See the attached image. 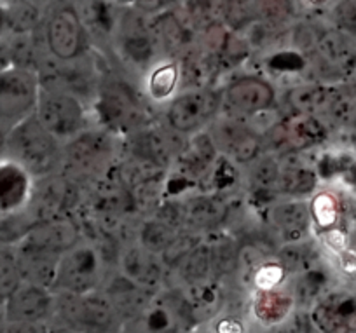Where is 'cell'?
<instances>
[{
	"mask_svg": "<svg viewBox=\"0 0 356 333\" xmlns=\"http://www.w3.org/2000/svg\"><path fill=\"white\" fill-rule=\"evenodd\" d=\"M100 290L111 300L112 307L118 312L122 326L138 323L147 312V309L150 307L154 295H156L142 288L140 284L133 283L129 277L119 273L115 267H111L107 270V276H105Z\"/></svg>",
	"mask_w": 356,
	"mask_h": 333,
	"instance_id": "obj_17",
	"label": "cell"
},
{
	"mask_svg": "<svg viewBox=\"0 0 356 333\" xmlns=\"http://www.w3.org/2000/svg\"><path fill=\"white\" fill-rule=\"evenodd\" d=\"M6 33H9L8 9H6V0H0V37H6Z\"/></svg>",
	"mask_w": 356,
	"mask_h": 333,
	"instance_id": "obj_32",
	"label": "cell"
},
{
	"mask_svg": "<svg viewBox=\"0 0 356 333\" xmlns=\"http://www.w3.org/2000/svg\"><path fill=\"white\" fill-rule=\"evenodd\" d=\"M309 208L313 227L316 232L328 231V229L342 225L344 206H342V199L337 192L330 190V188L316 190L311 195Z\"/></svg>",
	"mask_w": 356,
	"mask_h": 333,
	"instance_id": "obj_27",
	"label": "cell"
},
{
	"mask_svg": "<svg viewBox=\"0 0 356 333\" xmlns=\"http://www.w3.org/2000/svg\"><path fill=\"white\" fill-rule=\"evenodd\" d=\"M114 267L133 283L140 284L152 293L164 290L170 276L163 257L147 250L133 238L121 243Z\"/></svg>",
	"mask_w": 356,
	"mask_h": 333,
	"instance_id": "obj_15",
	"label": "cell"
},
{
	"mask_svg": "<svg viewBox=\"0 0 356 333\" xmlns=\"http://www.w3.org/2000/svg\"><path fill=\"white\" fill-rule=\"evenodd\" d=\"M349 79H351V81H353V82H356V68H355V70H353L351 77H349Z\"/></svg>",
	"mask_w": 356,
	"mask_h": 333,
	"instance_id": "obj_35",
	"label": "cell"
},
{
	"mask_svg": "<svg viewBox=\"0 0 356 333\" xmlns=\"http://www.w3.org/2000/svg\"><path fill=\"white\" fill-rule=\"evenodd\" d=\"M262 133L266 152L285 157L321 145L328 140L332 129L320 117L292 112Z\"/></svg>",
	"mask_w": 356,
	"mask_h": 333,
	"instance_id": "obj_11",
	"label": "cell"
},
{
	"mask_svg": "<svg viewBox=\"0 0 356 333\" xmlns=\"http://www.w3.org/2000/svg\"><path fill=\"white\" fill-rule=\"evenodd\" d=\"M180 201L184 231L197 236H207L225 224L229 216V204L218 192L193 194Z\"/></svg>",
	"mask_w": 356,
	"mask_h": 333,
	"instance_id": "obj_18",
	"label": "cell"
},
{
	"mask_svg": "<svg viewBox=\"0 0 356 333\" xmlns=\"http://www.w3.org/2000/svg\"><path fill=\"white\" fill-rule=\"evenodd\" d=\"M149 99L122 70H104L93 110L98 122L118 136H126L154 122ZM152 106V105H150Z\"/></svg>",
	"mask_w": 356,
	"mask_h": 333,
	"instance_id": "obj_1",
	"label": "cell"
},
{
	"mask_svg": "<svg viewBox=\"0 0 356 333\" xmlns=\"http://www.w3.org/2000/svg\"><path fill=\"white\" fill-rule=\"evenodd\" d=\"M23 2H29V4L35 6V8L44 9V11H46V8L51 4V2H53V0H23Z\"/></svg>",
	"mask_w": 356,
	"mask_h": 333,
	"instance_id": "obj_33",
	"label": "cell"
},
{
	"mask_svg": "<svg viewBox=\"0 0 356 333\" xmlns=\"http://www.w3.org/2000/svg\"><path fill=\"white\" fill-rule=\"evenodd\" d=\"M35 178L16 161L0 156V216L23 213L32 199Z\"/></svg>",
	"mask_w": 356,
	"mask_h": 333,
	"instance_id": "obj_19",
	"label": "cell"
},
{
	"mask_svg": "<svg viewBox=\"0 0 356 333\" xmlns=\"http://www.w3.org/2000/svg\"><path fill=\"white\" fill-rule=\"evenodd\" d=\"M107 259L93 239L82 238L68 248L58 263L53 291L56 293H91L100 290L107 270Z\"/></svg>",
	"mask_w": 356,
	"mask_h": 333,
	"instance_id": "obj_6",
	"label": "cell"
},
{
	"mask_svg": "<svg viewBox=\"0 0 356 333\" xmlns=\"http://www.w3.org/2000/svg\"><path fill=\"white\" fill-rule=\"evenodd\" d=\"M182 89L180 61L159 60L145 72L143 95L150 105H166Z\"/></svg>",
	"mask_w": 356,
	"mask_h": 333,
	"instance_id": "obj_23",
	"label": "cell"
},
{
	"mask_svg": "<svg viewBox=\"0 0 356 333\" xmlns=\"http://www.w3.org/2000/svg\"><path fill=\"white\" fill-rule=\"evenodd\" d=\"M18 260H16L15 246H0V309L4 307L9 295L22 283Z\"/></svg>",
	"mask_w": 356,
	"mask_h": 333,
	"instance_id": "obj_29",
	"label": "cell"
},
{
	"mask_svg": "<svg viewBox=\"0 0 356 333\" xmlns=\"http://www.w3.org/2000/svg\"><path fill=\"white\" fill-rule=\"evenodd\" d=\"M4 156L16 161L33 178H42L61 171L63 143L51 135L33 114L9 129Z\"/></svg>",
	"mask_w": 356,
	"mask_h": 333,
	"instance_id": "obj_3",
	"label": "cell"
},
{
	"mask_svg": "<svg viewBox=\"0 0 356 333\" xmlns=\"http://www.w3.org/2000/svg\"><path fill=\"white\" fill-rule=\"evenodd\" d=\"M112 58L121 63L122 68H131L133 72H145L164 60L154 37L150 16L136 9L131 4H121L114 35L111 40Z\"/></svg>",
	"mask_w": 356,
	"mask_h": 333,
	"instance_id": "obj_4",
	"label": "cell"
},
{
	"mask_svg": "<svg viewBox=\"0 0 356 333\" xmlns=\"http://www.w3.org/2000/svg\"><path fill=\"white\" fill-rule=\"evenodd\" d=\"M56 293L51 288L22 279L4 304L6 325L40 326L53 321Z\"/></svg>",
	"mask_w": 356,
	"mask_h": 333,
	"instance_id": "obj_14",
	"label": "cell"
},
{
	"mask_svg": "<svg viewBox=\"0 0 356 333\" xmlns=\"http://www.w3.org/2000/svg\"><path fill=\"white\" fill-rule=\"evenodd\" d=\"M39 89L35 70L19 65L0 70V124L6 131L35 114Z\"/></svg>",
	"mask_w": 356,
	"mask_h": 333,
	"instance_id": "obj_12",
	"label": "cell"
},
{
	"mask_svg": "<svg viewBox=\"0 0 356 333\" xmlns=\"http://www.w3.org/2000/svg\"><path fill=\"white\" fill-rule=\"evenodd\" d=\"M320 180L316 168L304 164H283L275 194L283 197H311L320 187Z\"/></svg>",
	"mask_w": 356,
	"mask_h": 333,
	"instance_id": "obj_25",
	"label": "cell"
},
{
	"mask_svg": "<svg viewBox=\"0 0 356 333\" xmlns=\"http://www.w3.org/2000/svg\"><path fill=\"white\" fill-rule=\"evenodd\" d=\"M262 0H218V18L222 25L236 33L245 32L260 22Z\"/></svg>",
	"mask_w": 356,
	"mask_h": 333,
	"instance_id": "obj_28",
	"label": "cell"
},
{
	"mask_svg": "<svg viewBox=\"0 0 356 333\" xmlns=\"http://www.w3.org/2000/svg\"><path fill=\"white\" fill-rule=\"evenodd\" d=\"M6 135H8V131H6V129L2 128V124H0V156H4V147H6Z\"/></svg>",
	"mask_w": 356,
	"mask_h": 333,
	"instance_id": "obj_34",
	"label": "cell"
},
{
	"mask_svg": "<svg viewBox=\"0 0 356 333\" xmlns=\"http://www.w3.org/2000/svg\"><path fill=\"white\" fill-rule=\"evenodd\" d=\"M15 253L23 279L53 290L58 263L61 259L60 253L51 252V250L35 245L25 238L16 243Z\"/></svg>",
	"mask_w": 356,
	"mask_h": 333,
	"instance_id": "obj_22",
	"label": "cell"
},
{
	"mask_svg": "<svg viewBox=\"0 0 356 333\" xmlns=\"http://www.w3.org/2000/svg\"><path fill=\"white\" fill-rule=\"evenodd\" d=\"M47 54L58 61H74L91 49V37L74 0H53L39 26Z\"/></svg>",
	"mask_w": 356,
	"mask_h": 333,
	"instance_id": "obj_5",
	"label": "cell"
},
{
	"mask_svg": "<svg viewBox=\"0 0 356 333\" xmlns=\"http://www.w3.org/2000/svg\"><path fill=\"white\" fill-rule=\"evenodd\" d=\"M170 274H173L175 279H177V283L171 284V286L178 288L193 286V284L203 283V281L215 277L213 259H211V243L201 238L182 259L171 267Z\"/></svg>",
	"mask_w": 356,
	"mask_h": 333,
	"instance_id": "obj_24",
	"label": "cell"
},
{
	"mask_svg": "<svg viewBox=\"0 0 356 333\" xmlns=\"http://www.w3.org/2000/svg\"><path fill=\"white\" fill-rule=\"evenodd\" d=\"M182 232L184 231L175 227L173 224H170V222H166L164 218H161V216L152 213V215L145 216V218H142L135 225L133 239H136L140 245L145 246L150 252L163 257V253L177 241V238Z\"/></svg>",
	"mask_w": 356,
	"mask_h": 333,
	"instance_id": "obj_26",
	"label": "cell"
},
{
	"mask_svg": "<svg viewBox=\"0 0 356 333\" xmlns=\"http://www.w3.org/2000/svg\"><path fill=\"white\" fill-rule=\"evenodd\" d=\"M266 222L282 245L313 238L314 227L307 197H285L275 201L266 209Z\"/></svg>",
	"mask_w": 356,
	"mask_h": 333,
	"instance_id": "obj_16",
	"label": "cell"
},
{
	"mask_svg": "<svg viewBox=\"0 0 356 333\" xmlns=\"http://www.w3.org/2000/svg\"><path fill=\"white\" fill-rule=\"evenodd\" d=\"M222 112V89L215 84L182 88L164 105V124L191 136L210 126Z\"/></svg>",
	"mask_w": 356,
	"mask_h": 333,
	"instance_id": "obj_7",
	"label": "cell"
},
{
	"mask_svg": "<svg viewBox=\"0 0 356 333\" xmlns=\"http://www.w3.org/2000/svg\"><path fill=\"white\" fill-rule=\"evenodd\" d=\"M56 293V291H54ZM53 323L72 330H119L122 323L102 290L91 293H56Z\"/></svg>",
	"mask_w": 356,
	"mask_h": 333,
	"instance_id": "obj_9",
	"label": "cell"
},
{
	"mask_svg": "<svg viewBox=\"0 0 356 333\" xmlns=\"http://www.w3.org/2000/svg\"><path fill=\"white\" fill-rule=\"evenodd\" d=\"M121 140V136L104 126H89L63 143L61 173L84 188L89 187L118 166Z\"/></svg>",
	"mask_w": 356,
	"mask_h": 333,
	"instance_id": "obj_2",
	"label": "cell"
},
{
	"mask_svg": "<svg viewBox=\"0 0 356 333\" xmlns=\"http://www.w3.org/2000/svg\"><path fill=\"white\" fill-rule=\"evenodd\" d=\"M318 117L327 122L332 131L356 133V82L348 79L327 84Z\"/></svg>",
	"mask_w": 356,
	"mask_h": 333,
	"instance_id": "obj_20",
	"label": "cell"
},
{
	"mask_svg": "<svg viewBox=\"0 0 356 333\" xmlns=\"http://www.w3.org/2000/svg\"><path fill=\"white\" fill-rule=\"evenodd\" d=\"M325 18L332 26L356 39V0H335Z\"/></svg>",
	"mask_w": 356,
	"mask_h": 333,
	"instance_id": "obj_30",
	"label": "cell"
},
{
	"mask_svg": "<svg viewBox=\"0 0 356 333\" xmlns=\"http://www.w3.org/2000/svg\"><path fill=\"white\" fill-rule=\"evenodd\" d=\"M215 149L229 163L245 166L250 161L266 152L264 133L248 119L238 117L222 110L207 128Z\"/></svg>",
	"mask_w": 356,
	"mask_h": 333,
	"instance_id": "obj_10",
	"label": "cell"
},
{
	"mask_svg": "<svg viewBox=\"0 0 356 333\" xmlns=\"http://www.w3.org/2000/svg\"><path fill=\"white\" fill-rule=\"evenodd\" d=\"M276 103L278 91L264 75H236L222 88V110L248 121L271 112Z\"/></svg>",
	"mask_w": 356,
	"mask_h": 333,
	"instance_id": "obj_13",
	"label": "cell"
},
{
	"mask_svg": "<svg viewBox=\"0 0 356 333\" xmlns=\"http://www.w3.org/2000/svg\"><path fill=\"white\" fill-rule=\"evenodd\" d=\"M119 4H131V0H118Z\"/></svg>",
	"mask_w": 356,
	"mask_h": 333,
	"instance_id": "obj_36",
	"label": "cell"
},
{
	"mask_svg": "<svg viewBox=\"0 0 356 333\" xmlns=\"http://www.w3.org/2000/svg\"><path fill=\"white\" fill-rule=\"evenodd\" d=\"M89 110L91 106L79 96L54 86L40 84L35 117L61 143L91 126Z\"/></svg>",
	"mask_w": 356,
	"mask_h": 333,
	"instance_id": "obj_8",
	"label": "cell"
},
{
	"mask_svg": "<svg viewBox=\"0 0 356 333\" xmlns=\"http://www.w3.org/2000/svg\"><path fill=\"white\" fill-rule=\"evenodd\" d=\"M335 0H296L300 16H325Z\"/></svg>",
	"mask_w": 356,
	"mask_h": 333,
	"instance_id": "obj_31",
	"label": "cell"
},
{
	"mask_svg": "<svg viewBox=\"0 0 356 333\" xmlns=\"http://www.w3.org/2000/svg\"><path fill=\"white\" fill-rule=\"evenodd\" d=\"M248 311L253 321L262 328H278L286 325L297 311L296 300L289 284L266 290H253L248 300Z\"/></svg>",
	"mask_w": 356,
	"mask_h": 333,
	"instance_id": "obj_21",
	"label": "cell"
}]
</instances>
